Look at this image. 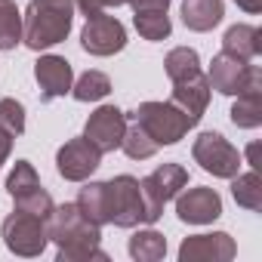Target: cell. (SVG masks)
<instances>
[{
	"mask_svg": "<svg viewBox=\"0 0 262 262\" xmlns=\"http://www.w3.org/2000/svg\"><path fill=\"white\" fill-rule=\"evenodd\" d=\"M47 237L59 247V262H108L102 244V225L90 222L77 204L53 207L47 216Z\"/></svg>",
	"mask_w": 262,
	"mask_h": 262,
	"instance_id": "cell-1",
	"label": "cell"
},
{
	"mask_svg": "<svg viewBox=\"0 0 262 262\" xmlns=\"http://www.w3.org/2000/svg\"><path fill=\"white\" fill-rule=\"evenodd\" d=\"M74 22V0H31L25 10L22 40L31 50H50L62 43Z\"/></svg>",
	"mask_w": 262,
	"mask_h": 262,
	"instance_id": "cell-2",
	"label": "cell"
},
{
	"mask_svg": "<svg viewBox=\"0 0 262 262\" xmlns=\"http://www.w3.org/2000/svg\"><path fill=\"white\" fill-rule=\"evenodd\" d=\"M129 117H133L136 123H142V129L158 142V148L161 145H176L194 126L188 120V114L179 105H173V102H142Z\"/></svg>",
	"mask_w": 262,
	"mask_h": 262,
	"instance_id": "cell-3",
	"label": "cell"
},
{
	"mask_svg": "<svg viewBox=\"0 0 262 262\" xmlns=\"http://www.w3.org/2000/svg\"><path fill=\"white\" fill-rule=\"evenodd\" d=\"M0 231H4L7 250L16 253V256H25V259L40 256L47 250V244H50V237H47V219H40L34 213H25V210H13L4 219V228H0Z\"/></svg>",
	"mask_w": 262,
	"mask_h": 262,
	"instance_id": "cell-4",
	"label": "cell"
},
{
	"mask_svg": "<svg viewBox=\"0 0 262 262\" xmlns=\"http://www.w3.org/2000/svg\"><path fill=\"white\" fill-rule=\"evenodd\" d=\"M185 185H188V173L179 164H161L151 176L139 179V188H142V198H145V222L148 225L158 222L161 213H164V204L173 201Z\"/></svg>",
	"mask_w": 262,
	"mask_h": 262,
	"instance_id": "cell-5",
	"label": "cell"
},
{
	"mask_svg": "<svg viewBox=\"0 0 262 262\" xmlns=\"http://www.w3.org/2000/svg\"><path fill=\"white\" fill-rule=\"evenodd\" d=\"M7 191H10L16 210L34 213L40 219H47L53 213V207H56L50 191L40 185V179H37V173H34V167L28 161H16V167H13V173L7 179Z\"/></svg>",
	"mask_w": 262,
	"mask_h": 262,
	"instance_id": "cell-6",
	"label": "cell"
},
{
	"mask_svg": "<svg viewBox=\"0 0 262 262\" xmlns=\"http://www.w3.org/2000/svg\"><path fill=\"white\" fill-rule=\"evenodd\" d=\"M108 185V222L117 228H136L145 222V198L139 188V179L133 176H117Z\"/></svg>",
	"mask_w": 262,
	"mask_h": 262,
	"instance_id": "cell-7",
	"label": "cell"
},
{
	"mask_svg": "<svg viewBox=\"0 0 262 262\" xmlns=\"http://www.w3.org/2000/svg\"><path fill=\"white\" fill-rule=\"evenodd\" d=\"M191 158L207 170V173H213V176H219V179H231V176H237V170H241V155H237V148L222 136V133H201L198 139H194V145H191Z\"/></svg>",
	"mask_w": 262,
	"mask_h": 262,
	"instance_id": "cell-8",
	"label": "cell"
},
{
	"mask_svg": "<svg viewBox=\"0 0 262 262\" xmlns=\"http://www.w3.org/2000/svg\"><path fill=\"white\" fill-rule=\"evenodd\" d=\"M80 47L90 56H114L126 47V28L108 13H93L80 31Z\"/></svg>",
	"mask_w": 262,
	"mask_h": 262,
	"instance_id": "cell-9",
	"label": "cell"
},
{
	"mask_svg": "<svg viewBox=\"0 0 262 262\" xmlns=\"http://www.w3.org/2000/svg\"><path fill=\"white\" fill-rule=\"evenodd\" d=\"M99 161H102V151H99L86 136L65 142V145L59 148V155H56L59 176L68 179V182H83V179H90V176L99 170Z\"/></svg>",
	"mask_w": 262,
	"mask_h": 262,
	"instance_id": "cell-10",
	"label": "cell"
},
{
	"mask_svg": "<svg viewBox=\"0 0 262 262\" xmlns=\"http://www.w3.org/2000/svg\"><path fill=\"white\" fill-rule=\"evenodd\" d=\"M256 71H259L256 65H250V62H244V59H237V56H228V53L222 50V53L213 56V62H210L207 83H210V90H216V93H222V96H237V93L253 80Z\"/></svg>",
	"mask_w": 262,
	"mask_h": 262,
	"instance_id": "cell-11",
	"label": "cell"
},
{
	"mask_svg": "<svg viewBox=\"0 0 262 262\" xmlns=\"http://www.w3.org/2000/svg\"><path fill=\"white\" fill-rule=\"evenodd\" d=\"M123 129H126V114H123L117 105H102V108H96V111L90 114L83 136H86L102 155H108V151L120 148Z\"/></svg>",
	"mask_w": 262,
	"mask_h": 262,
	"instance_id": "cell-12",
	"label": "cell"
},
{
	"mask_svg": "<svg viewBox=\"0 0 262 262\" xmlns=\"http://www.w3.org/2000/svg\"><path fill=\"white\" fill-rule=\"evenodd\" d=\"M176 216L188 225H207V222L222 216V198L207 185L179 191L176 194Z\"/></svg>",
	"mask_w": 262,
	"mask_h": 262,
	"instance_id": "cell-13",
	"label": "cell"
},
{
	"mask_svg": "<svg viewBox=\"0 0 262 262\" xmlns=\"http://www.w3.org/2000/svg\"><path fill=\"white\" fill-rule=\"evenodd\" d=\"M237 247L231 234L213 231V234H191L179 247V262H228L234 259Z\"/></svg>",
	"mask_w": 262,
	"mask_h": 262,
	"instance_id": "cell-14",
	"label": "cell"
},
{
	"mask_svg": "<svg viewBox=\"0 0 262 262\" xmlns=\"http://www.w3.org/2000/svg\"><path fill=\"white\" fill-rule=\"evenodd\" d=\"M34 77L40 86V102H53V99L71 93V83H74L71 62L62 56H40L34 65Z\"/></svg>",
	"mask_w": 262,
	"mask_h": 262,
	"instance_id": "cell-15",
	"label": "cell"
},
{
	"mask_svg": "<svg viewBox=\"0 0 262 262\" xmlns=\"http://www.w3.org/2000/svg\"><path fill=\"white\" fill-rule=\"evenodd\" d=\"M173 105H179L191 123H198L207 111V102H210V83H207V74L198 71V74H188L182 80H173V96H170Z\"/></svg>",
	"mask_w": 262,
	"mask_h": 262,
	"instance_id": "cell-16",
	"label": "cell"
},
{
	"mask_svg": "<svg viewBox=\"0 0 262 262\" xmlns=\"http://www.w3.org/2000/svg\"><path fill=\"white\" fill-rule=\"evenodd\" d=\"M231 123L244 129H256L262 123V71H256L253 80L237 93V102L231 105Z\"/></svg>",
	"mask_w": 262,
	"mask_h": 262,
	"instance_id": "cell-17",
	"label": "cell"
},
{
	"mask_svg": "<svg viewBox=\"0 0 262 262\" xmlns=\"http://www.w3.org/2000/svg\"><path fill=\"white\" fill-rule=\"evenodd\" d=\"M222 50L244 62H253L262 53V31L256 25H231L222 37Z\"/></svg>",
	"mask_w": 262,
	"mask_h": 262,
	"instance_id": "cell-18",
	"label": "cell"
},
{
	"mask_svg": "<svg viewBox=\"0 0 262 262\" xmlns=\"http://www.w3.org/2000/svg\"><path fill=\"white\" fill-rule=\"evenodd\" d=\"M225 16L222 0H182V22L191 31H213Z\"/></svg>",
	"mask_w": 262,
	"mask_h": 262,
	"instance_id": "cell-19",
	"label": "cell"
},
{
	"mask_svg": "<svg viewBox=\"0 0 262 262\" xmlns=\"http://www.w3.org/2000/svg\"><path fill=\"white\" fill-rule=\"evenodd\" d=\"M74 204L80 207V213H83L90 222L108 225V185H105V182H90V185H83Z\"/></svg>",
	"mask_w": 262,
	"mask_h": 262,
	"instance_id": "cell-20",
	"label": "cell"
},
{
	"mask_svg": "<svg viewBox=\"0 0 262 262\" xmlns=\"http://www.w3.org/2000/svg\"><path fill=\"white\" fill-rule=\"evenodd\" d=\"M120 148L126 151V158H133V161H148V158H155L158 142L142 129V123H136L133 117H129L126 129H123V139H120Z\"/></svg>",
	"mask_w": 262,
	"mask_h": 262,
	"instance_id": "cell-21",
	"label": "cell"
},
{
	"mask_svg": "<svg viewBox=\"0 0 262 262\" xmlns=\"http://www.w3.org/2000/svg\"><path fill=\"white\" fill-rule=\"evenodd\" d=\"M164 253H167V237L161 231L145 228L129 237V256L136 262H158V259H164Z\"/></svg>",
	"mask_w": 262,
	"mask_h": 262,
	"instance_id": "cell-22",
	"label": "cell"
},
{
	"mask_svg": "<svg viewBox=\"0 0 262 262\" xmlns=\"http://www.w3.org/2000/svg\"><path fill=\"white\" fill-rule=\"evenodd\" d=\"M234 182H231V194H234V201H237V207H244V210H262V179H259V173L256 170H250V173H241V176H231Z\"/></svg>",
	"mask_w": 262,
	"mask_h": 262,
	"instance_id": "cell-23",
	"label": "cell"
},
{
	"mask_svg": "<svg viewBox=\"0 0 262 262\" xmlns=\"http://www.w3.org/2000/svg\"><path fill=\"white\" fill-rule=\"evenodd\" d=\"M22 40V13L13 0H0V50H16Z\"/></svg>",
	"mask_w": 262,
	"mask_h": 262,
	"instance_id": "cell-24",
	"label": "cell"
},
{
	"mask_svg": "<svg viewBox=\"0 0 262 262\" xmlns=\"http://www.w3.org/2000/svg\"><path fill=\"white\" fill-rule=\"evenodd\" d=\"M108 93H111V80L102 71H86V74L77 77V83H71V96L77 102H99Z\"/></svg>",
	"mask_w": 262,
	"mask_h": 262,
	"instance_id": "cell-25",
	"label": "cell"
},
{
	"mask_svg": "<svg viewBox=\"0 0 262 262\" xmlns=\"http://www.w3.org/2000/svg\"><path fill=\"white\" fill-rule=\"evenodd\" d=\"M164 68H167V77H170V80H182V77L201 71V56H198L191 47H176V50L167 53Z\"/></svg>",
	"mask_w": 262,
	"mask_h": 262,
	"instance_id": "cell-26",
	"label": "cell"
},
{
	"mask_svg": "<svg viewBox=\"0 0 262 262\" xmlns=\"http://www.w3.org/2000/svg\"><path fill=\"white\" fill-rule=\"evenodd\" d=\"M133 22H136V31H139L145 40H164V37H170V31H173L170 16H167V13H161V10L136 13V16H133Z\"/></svg>",
	"mask_w": 262,
	"mask_h": 262,
	"instance_id": "cell-27",
	"label": "cell"
},
{
	"mask_svg": "<svg viewBox=\"0 0 262 262\" xmlns=\"http://www.w3.org/2000/svg\"><path fill=\"white\" fill-rule=\"evenodd\" d=\"M0 126L16 139L25 133V108L16 99H0Z\"/></svg>",
	"mask_w": 262,
	"mask_h": 262,
	"instance_id": "cell-28",
	"label": "cell"
},
{
	"mask_svg": "<svg viewBox=\"0 0 262 262\" xmlns=\"http://www.w3.org/2000/svg\"><path fill=\"white\" fill-rule=\"evenodd\" d=\"M74 7L83 16H93V13H105L111 7H123V0H74Z\"/></svg>",
	"mask_w": 262,
	"mask_h": 262,
	"instance_id": "cell-29",
	"label": "cell"
},
{
	"mask_svg": "<svg viewBox=\"0 0 262 262\" xmlns=\"http://www.w3.org/2000/svg\"><path fill=\"white\" fill-rule=\"evenodd\" d=\"M123 4L133 7V13H148V10L167 13V10H170V0H123Z\"/></svg>",
	"mask_w": 262,
	"mask_h": 262,
	"instance_id": "cell-30",
	"label": "cell"
},
{
	"mask_svg": "<svg viewBox=\"0 0 262 262\" xmlns=\"http://www.w3.org/2000/svg\"><path fill=\"white\" fill-rule=\"evenodd\" d=\"M10 151H13V136L7 133L4 126H0V167L7 164V158H10Z\"/></svg>",
	"mask_w": 262,
	"mask_h": 262,
	"instance_id": "cell-31",
	"label": "cell"
},
{
	"mask_svg": "<svg viewBox=\"0 0 262 262\" xmlns=\"http://www.w3.org/2000/svg\"><path fill=\"white\" fill-rule=\"evenodd\" d=\"M244 13H262V0H234Z\"/></svg>",
	"mask_w": 262,
	"mask_h": 262,
	"instance_id": "cell-32",
	"label": "cell"
}]
</instances>
